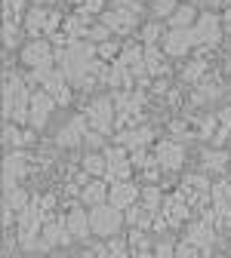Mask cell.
<instances>
[{
  "instance_id": "obj_1",
  "label": "cell",
  "mask_w": 231,
  "mask_h": 258,
  "mask_svg": "<svg viewBox=\"0 0 231 258\" xmlns=\"http://www.w3.org/2000/svg\"><path fill=\"white\" fill-rule=\"evenodd\" d=\"M86 120L96 133L111 136L117 129V108H114V95H102V99H93L86 108Z\"/></svg>"
},
{
  "instance_id": "obj_2",
  "label": "cell",
  "mask_w": 231,
  "mask_h": 258,
  "mask_svg": "<svg viewBox=\"0 0 231 258\" xmlns=\"http://www.w3.org/2000/svg\"><path fill=\"white\" fill-rule=\"evenodd\" d=\"M22 22H25V34L37 40L43 34L47 37H56V28L62 25V16L56 10H50V7H31Z\"/></svg>"
},
{
  "instance_id": "obj_3",
  "label": "cell",
  "mask_w": 231,
  "mask_h": 258,
  "mask_svg": "<svg viewBox=\"0 0 231 258\" xmlns=\"http://www.w3.org/2000/svg\"><path fill=\"white\" fill-rule=\"evenodd\" d=\"M120 224H123V212L114 209L111 203H102V206L89 209V228L99 237H114L120 231Z\"/></svg>"
},
{
  "instance_id": "obj_4",
  "label": "cell",
  "mask_w": 231,
  "mask_h": 258,
  "mask_svg": "<svg viewBox=\"0 0 231 258\" xmlns=\"http://www.w3.org/2000/svg\"><path fill=\"white\" fill-rule=\"evenodd\" d=\"M105 160H108V175H105L108 184L129 181V172H133V160L126 157V148H123V145L105 148Z\"/></svg>"
},
{
  "instance_id": "obj_5",
  "label": "cell",
  "mask_w": 231,
  "mask_h": 258,
  "mask_svg": "<svg viewBox=\"0 0 231 258\" xmlns=\"http://www.w3.org/2000/svg\"><path fill=\"white\" fill-rule=\"evenodd\" d=\"M197 43L194 37V28H167V34H163V52H167L170 58H182L191 46Z\"/></svg>"
},
{
  "instance_id": "obj_6",
  "label": "cell",
  "mask_w": 231,
  "mask_h": 258,
  "mask_svg": "<svg viewBox=\"0 0 231 258\" xmlns=\"http://www.w3.org/2000/svg\"><path fill=\"white\" fill-rule=\"evenodd\" d=\"M154 160H157V166L163 172H179L182 163H185V148L179 142H170V139H163L154 145Z\"/></svg>"
},
{
  "instance_id": "obj_7",
  "label": "cell",
  "mask_w": 231,
  "mask_h": 258,
  "mask_svg": "<svg viewBox=\"0 0 231 258\" xmlns=\"http://www.w3.org/2000/svg\"><path fill=\"white\" fill-rule=\"evenodd\" d=\"M22 64H28L31 71L53 64V43H50V40H43V37L28 40V43L22 46Z\"/></svg>"
},
{
  "instance_id": "obj_8",
  "label": "cell",
  "mask_w": 231,
  "mask_h": 258,
  "mask_svg": "<svg viewBox=\"0 0 231 258\" xmlns=\"http://www.w3.org/2000/svg\"><path fill=\"white\" fill-rule=\"evenodd\" d=\"M28 172V157L22 151H10L4 157V194L19 187V178Z\"/></svg>"
},
{
  "instance_id": "obj_9",
  "label": "cell",
  "mask_w": 231,
  "mask_h": 258,
  "mask_svg": "<svg viewBox=\"0 0 231 258\" xmlns=\"http://www.w3.org/2000/svg\"><path fill=\"white\" fill-rule=\"evenodd\" d=\"M56 108V99L47 92V89H34L31 92V129H43L50 114Z\"/></svg>"
},
{
  "instance_id": "obj_10",
  "label": "cell",
  "mask_w": 231,
  "mask_h": 258,
  "mask_svg": "<svg viewBox=\"0 0 231 258\" xmlns=\"http://www.w3.org/2000/svg\"><path fill=\"white\" fill-rule=\"evenodd\" d=\"M194 37H197V43L216 46V43L222 40V19L213 16V13H204L201 19L194 22Z\"/></svg>"
},
{
  "instance_id": "obj_11",
  "label": "cell",
  "mask_w": 231,
  "mask_h": 258,
  "mask_svg": "<svg viewBox=\"0 0 231 258\" xmlns=\"http://www.w3.org/2000/svg\"><path fill=\"white\" fill-rule=\"evenodd\" d=\"M142 197V190L133 184V181H117V184H111V194H108V203L114 206V209H129V206H136V200Z\"/></svg>"
},
{
  "instance_id": "obj_12",
  "label": "cell",
  "mask_w": 231,
  "mask_h": 258,
  "mask_svg": "<svg viewBox=\"0 0 231 258\" xmlns=\"http://www.w3.org/2000/svg\"><path fill=\"white\" fill-rule=\"evenodd\" d=\"M86 126H89V120H86V114H80V117H74L65 129H59V136H56L59 148H74V145H80L86 139V133H89Z\"/></svg>"
},
{
  "instance_id": "obj_13",
  "label": "cell",
  "mask_w": 231,
  "mask_h": 258,
  "mask_svg": "<svg viewBox=\"0 0 231 258\" xmlns=\"http://www.w3.org/2000/svg\"><path fill=\"white\" fill-rule=\"evenodd\" d=\"M188 197H185V194L179 190V194H170V197H163V218H167L170 221V228H176V224H182L185 218H188Z\"/></svg>"
},
{
  "instance_id": "obj_14",
  "label": "cell",
  "mask_w": 231,
  "mask_h": 258,
  "mask_svg": "<svg viewBox=\"0 0 231 258\" xmlns=\"http://www.w3.org/2000/svg\"><path fill=\"white\" fill-rule=\"evenodd\" d=\"M40 237H43V252L56 249V246H68L74 240V234L68 231V221H47Z\"/></svg>"
},
{
  "instance_id": "obj_15",
  "label": "cell",
  "mask_w": 231,
  "mask_h": 258,
  "mask_svg": "<svg viewBox=\"0 0 231 258\" xmlns=\"http://www.w3.org/2000/svg\"><path fill=\"white\" fill-rule=\"evenodd\" d=\"M99 22L105 28H111V34H129V31L136 28V16L126 13V10H105L99 16Z\"/></svg>"
},
{
  "instance_id": "obj_16",
  "label": "cell",
  "mask_w": 231,
  "mask_h": 258,
  "mask_svg": "<svg viewBox=\"0 0 231 258\" xmlns=\"http://www.w3.org/2000/svg\"><path fill=\"white\" fill-rule=\"evenodd\" d=\"M151 139H154V129L151 126H129V129H120V133H117V145H123L126 151H139Z\"/></svg>"
},
{
  "instance_id": "obj_17",
  "label": "cell",
  "mask_w": 231,
  "mask_h": 258,
  "mask_svg": "<svg viewBox=\"0 0 231 258\" xmlns=\"http://www.w3.org/2000/svg\"><path fill=\"white\" fill-rule=\"evenodd\" d=\"M191 246H197L204 255L210 252V246L216 243V231H213V224H207V221H194L191 228H188V237H185Z\"/></svg>"
},
{
  "instance_id": "obj_18",
  "label": "cell",
  "mask_w": 231,
  "mask_h": 258,
  "mask_svg": "<svg viewBox=\"0 0 231 258\" xmlns=\"http://www.w3.org/2000/svg\"><path fill=\"white\" fill-rule=\"evenodd\" d=\"M108 194H111V184L105 181V178H93L83 190H80V200L93 209V206H102V203H108Z\"/></svg>"
},
{
  "instance_id": "obj_19",
  "label": "cell",
  "mask_w": 231,
  "mask_h": 258,
  "mask_svg": "<svg viewBox=\"0 0 231 258\" xmlns=\"http://www.w3.org/2000/svg\"><path fill=\"white\" fill-rule=\"evenodd\" d=\"M65 221H68V231H71L77 240H86V237L93 234V228H89V212H83V209H71Z\"/></svg>"
},
{
  "instance_id": "obj_20",
  "label": "cell",
  "mask_w": 231,
  "mask_h": 258,
  "mask_svg": "<svg viewBox=\"0 0 231 258\" xmlns=\"http://www.w3.org/2000/svg\"><path fill=\"white\" fill-rule=\"evenodd\" d=\"M34 142V129H28V133H22V129L16 123H4V145L7 148H25Z\"/></svg>"
},
{
  "instance_id": "obj_21",
  "label": "cell",
  "mask_w": 231,
  "mask_h": 258,
  "mask_svg": "<svg viewBox=\"0 0 231 258\" xmlns=\"http://www.w3.org/2000/svg\"><path fill=\"white\" fill-rule=\"evenodd\" d=\"M228 166H231V160H228L225 148H210V151H204V169H207V172H225Z\"/></svg>"
},
{
  "instance_id": "obj_22",
  "label": "cell",
  "mask_w": 231,
  "mask_h": 258,
  "mask_svg": "<svg viewBox=\"0 0 231 258\" xmlns=\"http://www.w3.org/2000/svg\"><path fill=\"white\" fill-rule=\"evenodd\" d=\"M83 172L89 178H105L108 175V160H105V154H86L83 157Z\"/></svg>"
},
{
  "instance_id": "obj_23",
  "label": "cell",
  "mask_w": 231,
  "mask_h": 258,
  "mask_svg": "<svg viewBox=\"0 0 231 258\" xmlns=\"http://www.w3.org/2000/svg\"><path fill=\"white\" fill-rule=\"evenodd\" d=\"M197 19H201V16L194 13V7L182 4V7L167 19V28H194V22H197Z\"/></svg>"
},
{
  "instance_id": "obj_24",
  "label": "cell",
  "mask_w": 231,
  "mask_h": 258,
  "mask_svg": "<svg viewBox=\"0 0 231 258\" xmlns=\"http://www.w3.org/2000/svg\"><path fill=\"white\" fill-rule=\"evenodd\" d=\"M163 49L157 46H145V64H148V77H160V74H167V64H163Z\"/></svg>"
},
{
  "instance_id": "obj_25",
  "label": "cell",
  "mask_w": 231,
  "mask_h": 258,
  "mask_svg": "<svg viewBox=\"0 0 231 258\" xmlns=\"http://www.w3.org/2000/svg\"><path fill=\"white\" fill-rule=\"evenodd\" d=\"M25 7H28V0H4V22L25 19Z\"/></svg>"
},
{
  "instance_id": "obj_26",
  "label": "cell",
  "mask_w": 231,
  "mask_h": 258,
  "mask_svg": "<svg viewBox=\"0 0 231 258\" xmlns=\"http://www.w3.org/2000/svg\"><path fill=\"white\" fill-rule=\"evenodd\" d=\"M142 206L151 209V212H160V209H163V197H160V190H157L154 184L142 187Z\"/></svg>"
},
{
  "instance_id": "obj_27",
  "label": "cell",
  "mask_w": 231,
  "mask_h": 258,
  "mask_svg": "<svg viewBox=\"0 0 231 258\" xmlns=\"http://www.w3.org/2000/svg\"><path fill=\"white\" fill-rule=\"evenodd\" d=\"M163 34H167V31H163L160 22H148L142 28V46H154L157 40H163Z\"/></svg>"
},
{
  "instance_id": "obj_28",
  "label": "cell",
  "mask_w": 231,
  "mask_h": 258,
  "mask_svg": "<svg viewBox=\"0 0 231 258\" xmlns=\"http://www.w3.org/2000/svg\"><path fill=\"white\" fill-rule=\"evenodd\" d=\"M83 40H93L96 46H99V43H108V40H111V28H105L102 22H99V25H89L86 34H83Z\"/></svg>"
},
{
  "instance_id": "obj_29",
  "label": "cell",
  "mask_w": 231,
  "mask_h": 258,
  "mask_svg": "<svg viewBox=\"0 0 231 258\" xmlns=\"http://www.w3.org/2000/svg\"><path fill=\"white\" fill-rule=\"evenodd\" d=\"M148 7H151V13H154L157 19H170V16L179 10V7H176V0H151Z\"/></svg>"
},
{
  "instance_id": "obj_30",
  "label": "cell",
  "mask_w": 231,
  "mask_h": 258,
  "mask_svg": "<svg viewBox=\"0 0 231 258\" xmlns=\"http://www.w3.org/2000/svg\"><path fill=\"white\" fill-rule=\"evenodd\" d=\"M204 71H207V64H204L201 58H197V61H191L188 68L182 71V77H185L188 83H194V80H201V77H204Z\"/></svg>"
},
{
  "instance_id": "obj_31",
  "label": "cell",
  "mask_w": 231,
  "mask_h": 258,
  "mask_svg": "<svg viewBox=\"0 0 231 258\" xmlns=\"http://www.w3.org/2000/svg\"><path fill=\"white\" fill-rule=\"evenodd\" d=\"M19 34H22L19 22H4V43L7 46H16L19 43Z\"/></svg>"
},
{
  "instance_id": "obj_32",
  "label": "cell",
  "mask_w": 231,
  "mask_h": 258,
  "mask_svg": "<svg viewBox=\"0 0 231 258\" xmlns=\"http://www.w3.org/2000/svg\"><path fill=\"white\" fill-rule=\"evenodd\" d=\"M114 10H126V13H133V16H142L145 0H114Z\"/></svg>"
},
{
  "instance_id": "obj_33",
  "label": "cell",
  "mask_w": 231,
  "mask_h": 258,
  "mask_svg": "<svg viewBox=\"0 0 231 258\" xmlns=\"http://www.w3.org/2000/svg\"><path fill=\"white\" fill-rule=\"evenodd\" d=\"M129 246L139 249V252H148V246H151V243H148V237L142 234V228H136L133 234H129Z\"/></svg>"
},
{
  "instance_id": "obj_34",
  "label": "cell",
  "mask_w": 231,
  "mask_h": 258,
  "mask_svg": "<svg viewBox=\"0 0 231 258\" xmlns=\"http://www.w3.org/2000/svg\"><path fill=\"white\" fill-rule=\"evenodd\" d=\"M216 129H219V117H207L204 126H201V139H213Z\"/></svg>"
},
{
  "instance_id": "obj_35",
  "label": "cell",
  "mask_w": 231,
  "mask_h": 258,
  "mask_svg": "<svg viewBox=\"0 0 231 258\" xmlns=\"http://www.w3.org/2000/svg\"><path fill=\"white\" fill-rule=\"evenodd\" d=\"M191 255H204V252H201V249H197V246H191L188 240L176 246V258H191Z\"/></svg>"
},
{
  "instance_id": "obj_36",
  "label": "cell",
  "mask_w": 231,
  "mask_h": 258,
  "mask_svg": "<svg viewBox=\"0 0 231 258\" xmlns=\"http://www.w3.org/2000/svg\"><path fill=\"white\" fill-rule=\"evenodd\" d=\"M154 258H176V246L173 243H157L154 246Z\"/></svg>"
},
{
  "instance_id": "obj_37",
  "label": "cell",
  "mask_w": 231,
  "mask_h": 258,
  "mask_svg": "<svg viewBox=\"0 0 231 258\" xmlns=\"http://www.w3.org/2000/svg\"><path fill=\"white\" fill-rule=\"evenodd\" d=\"M102 7H105V0H83L80 13H86V16H96V13H102Z\"/></svg>"
},
{
  "instance_id": "obj_38",
  "label": "cell",
  "mask_w": 231,
  "mask_h": 258,
  "mask_svg": "<svg viewBox=\"0 0 231 258\" xmlns=\"http://www.w3.org/2000/svg\"><path fill=\"white\" fill-rule=\"evenodd\" d=\"M117 49H120V46H117L114 40H108V43H99V46H96V52H99V58H111V55H114Z\"/></svg>"
},
{
  "instance_id": "obj_39",
  "label": "cell",
  "mask_w": 231,
  "mask_h": 258,
  "mask_svg": "<svg viewBox=\"0 0 231 258\" xmlns=\"http://www.w3.org/2000/svg\"><path fill=\"white\" fill-rule=\"evenodd\" d=\"M102 139H105L102 133H96V129H89V133H86V139H83V142H89L93 148H102Z\"/></svg>"
},
{
  "instance_id": "obj_40",
  "label": "cell",
  "mask_w": 231,
  "mask_h": 258,
  "mask_svg": "<svg viewBox=\"0 0 231 258\" xmlns=\"http://www.w3.org/2000/svg\"><path fill=\"white\" fill-rule=\"evenodd\" d=\"M139 215H142V206H129L126 209V224H139Z\"/></svg>"
},
{
  "instance_id": "obj_41",
  "label": "cell",
  "mask_w": 231,
  "mask_h": 258,
  "mask_svg": "<svg viewBox=\"0 0 231 258\" xmlns=\"http://www.w3.org/2000/svg\"><path fill=\"white\" fill-rule=\"evenodd\" d=\"M216 117H219V123H222L225 129H231V108H225V111H219Z\"/></svg>"
},
{
  "instance_id": "obj_42",
  "label": "cell",
  "mask_w": 231,
  "mask_h": 258,
  "mask_svg": "<svg viewBox=\"0 0 231 258\" xmlns=\"http://www.w3.org/2000/svg\"><path fill=\"white\" fill-rule=\"evenodd\" d=\"M222 22H225V31H231V7L225 10V16H222Z\"/></svg>"
},
{
  "instance_id": "obj_43",
  "label": "cell",
  "mask_w": 231,
  "mask_h": 258,
  "mask_svg": "<svg viewBox=\"0 0 231 258\" xmlns=\"http://www.w3.org/2000/svg\"><path fill=\"white\" fill-rule=\"evenodd\" d=\"M34 7H50V4H56V0H31Z\"/></svg>"
},
{
  "instance_id": "obj_44",
  "label": "cell",
  "mask_w": 231,
  "mask_h": 258,
  "mask_svg": "<svg viewBox=\"0 0 231 258\" xmlns=\"http://www.w3.org/2000/svg\"><path fill=\"white\" fill-rule=\"evenodd\" d=\"M225 74H231V58H228V61H225Z\"/></svg>"
},
{
  "instance_id": "obj_45",
  "label": "cell",
  "mask_w": 231,
  "mask_h": 258,
  "mask_svg": "<svg viewBox=\"0 0 231 258\" xmlns=\"http://www.w3.org/2000/svg\"><path fill=\"white\" fill-rule=\"evenodd\" d=\"M71 4H74V7H83V0H71Z\"/></svg>"
},
{
  "instance_id": "obj_46",
  "label": "cell",
  "mask_w": 231,
  "mask_h": 258,
  "mask_svg": "<svg viewBox=\"0 0 231 258\" xmlns=\"http://www.w3.org/2000/svg\"><path fill=\"white\" fill-rule=\"evenodd\" d=\"M228 181H231V166H228Z\"/></svg>"
},
{
  "instance_id": "obj_47",
  "label": "cell",
  "mask_w": 231,
  "mask_h": 258,
  "mask_svg": "<svg viewBox=\"0 0 231 258\" xmlns=\"http://www.w3.org/2000/svg\"><path fill=\"white\" fill-rule=\"evenodd\" d=\"M228 34H231V31H228Z\"/></svg>"
},
{
  "instance_id": "obj_48",
  "label": "cell",
  "mask_w": 231,
  "mask_h": 258,
  "mask_svg": "<svg viewBox=\"0 0 231 258\" xmlns=\"http://www.w3.org/2000/svg\"><path fill=\"white\" fill-rule=\"evenodd\" d=\"M228 145H231V142H228Z\"/></svg>"
}]
</instances>
